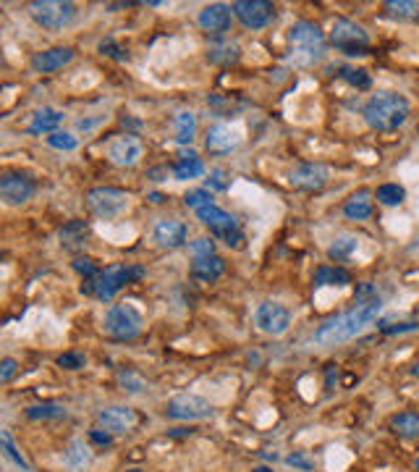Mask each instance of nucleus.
Segmentation results:
<instances>
[{
    "mask_svg": "<svg viewBox=\"0 0 419 472\" xmlns=\"http://www.w3.org/2000/svg\"><path fill=\"white\" fill-rule=\"evenodd\" d=\"M97 423L110 436H123L131 433L139 425V415L131 407H108L97 412Z\"/></svg>",
    "mask_w": 419,
    "mask_h": 472,
    "instance_id": "12",
    "label": "nucleus"
},
{
    "mask_svg": "<svg viewBox=\"0 0 419 472\" xmlns=\"http://www.w3.org/2000/svg\"><path fill=\"white\" fill-rule=\"evenodd\" d=\"M58 239H61V247H63V250L76 252V250H81V247L87 245L89 223L87 220H68V223L58 231Z\"/></svg>",
    "mask_w": 419,
    "mask_h": 472,
    "instance_id": "22",
    "label": "nucleus"
},
{
    "mask_svg": "<svg viewBox=\"0 0 419 472\" xmlns=\"http://www.w3.org/2000/svg\"><path fill=\"white\" fill-rule=\"evenodd\" d=\"M356 250H359V239H356L354 234H341V236H336L333 245L328 247V257L336 262H343V260H348Z\"/></svg>",
    "mask_w": 419,
    "mask_h": 472,
    "instance_id": "29",
    "label": "nucleus"
},
{
    "mask_svg": "<svg viewBox=\"0 0 419 472\" xmlns=\"http://www.w3.org/2000/svg\"><path fill=\"white\" fill-rule=\"evenodd\" d=\"M16 370H19L16 359H11V357L3 359V362H0V383H11V378L16 375Z\"/></svg>",
    "mask_w": 419,
    "mask_h": 472,
    "instance_id": "45",
    "label": "nucleus"
},
{
    "mask_svg": "<svg viewBox=\"0 0 419 472\" xmlns=\"http://www.w3.org/2000/svg\"><path fill=\"white\" fill-rule=\"evenodd\" d=\"M61 123H63V113L58 108H40L32 113L29 134H56Z\"/></svg>",
    "mask_w": 419,
    "mask_h": 472,
    "instance_id": "23",
    "label": "nucleus"
},
{
    "mask_svg": "<svg viewBox=\"0 0 419 472\" xmlns=\"http://www.w3.org/2000/svg\"><path fill=\"white\" fill-rule=\"evenodd\" d=\"M333 73L341 76V79H346V82L351 84V87H356V90H367V87L372 84L370 73L364 71V68H354V66H336Z\"/></svg>",
    "mask_w": 419,
    "mask_h": 472,
    "instance_id": "33",
    "label": "nucleus"
},
{
    "mask_svg": "<svg viewBox=\"0 0 419 472\" xmlns=\"http://www.w3.org/2000/svg\"><path fill=\"white\" fill-rule=\"evenodd\" d=\"M364 121L375 131H395L409 118V100L398 92H378L364 103Z\"/></svg>",
    "mask_w": 419,
    "mask_h": 472,
    "instance_id": "2",
    "label": "nucleus"
},
{
    "mask_svg": "<svg viewBox=\"0 0 419 472\" xmlns=\"http://www.w3.org/2000/svg\"><path fill=\"white\" fill-rule=\"evenodd\" d=\"M63 464L73 472L89 467V464H92V451H89L87 443H84L81 438H73L63 451Z\"/></svg>",
    "mask_w": 419,
    "mask_h": 472,
    "instance_id": "25",
    "label": "nucleus"
},
{
    "mask_svg": "<svg viewBox=\"0 0 419 472\" xmlns=\"http://www.w3.org/2000/svg\"><path fill=\"white\" fill-rule=\"evenodd\" d=\"M231 21H234V11L228 9V6H223V3H210V6H205V9L200 11V16H197V24H200L205 32L215 34V37L226 34L228 29H231Z\"/></svg>",
    "mask_w": 419,
    "mask_h": 472,
    "instance_id": "15",
    "label": "nucleus"
},
{
    "mask_svg": "<svg viewBox=\"0 0 419 472\" xmlns=\"http://www.w3.org/2000/svg\"><path fill=\"white\" fill-rule=\"evenodd\" d=\"M226 273V260L218 255H210V257H194L192 262V276L202 284H215L220 276Z\"/></svg>",
    "mask_w": 419,
    "mask_h": 472,
    "instance_id": "21",
    "label": "nucleus"
},
{
    "mask_svg": "<svg viewBox=\"0 0 419 472\" xmlns=\"http://www.w3.org/2000/svg\"><path fill=\"white\" fill-rule=\"evenodd\" d=\"M142 328H145V320L139 315V309L131 307V304H113L105 312V331L113 339L131 342L142 334Z\"/></svg>",
    "mask_w": 419,
    "mask_h": 472,
    "instance_id": "5",
    "label": "nucleus"
},
{
    "mask_svg": "<svg viewBox=\"0 0 419 472\" xmlns=\"http://www.w3.org/2000/svg\"><path fill=\"white\" fill-rule=\"evenodd\" d=\"M89 438L100 443V446H110L113 443V436L110 433H103V428H95V431H89Z\"/></svg>",
    "mask_w": 419,
    "mask_h": 472,
    "instance_id": "48",
    "label": "nucleus"
},
{
    "mask_svg": "<svg viewBox=\"0 0 419 472\" xmlns=\"http://www.w3.org/2000/svg\"><path fill=\"white\" fill-rule=\"evenodd\" d=\"M252 472H273V470H270V467H254Z\"/></svg>",
    "mask_w": 419,
    "mask_h": 472,
    "instance_id": "49",
    "label": "nucleus"
},
{
    "mask_svg": "<svg viewBox=\"0 0 419 472\" xmlns=\"http://www.w3.org/2000/svg\"><path fill=\"white\" fill-rule=\"evenodd\" d=\"M56 362H58V367H63V370H81V367L87 365V357H84L81 352H63Z\"/></svg>",
    "mask_w": 419,
    "mask_h": 472,
    "instance_id": "40",
    "label": "nucleus"
},
{
    "mask_svg": "<svg viewBox=\"0 0 419 472\" xmlns=\"http://www.w3.org/2000/svg\"><path fill=\"white\" fill-rule=\"evenodd\" d=\"M351 276L348 270L336 268V265H323L314 270V286H348Z\"/></svg>",
    "mask_w": 419,
    "mask_h": 472,
    "instance_id": "30",
    "label": "nucleus"
},
{
    "mask_svg": "<svg viewBox=\"0 0 419 472\" xmlns=\"http://www.w3.org/2000/svg\"><path fill=\"white\" fill-rule=\"evenodd\" d=\"M383 9H386L388 16L398 19V21H414V19H419V3H414V0H388Z\"/></svg>",
    "mask_w": 419,
    "mask_h": 472,
    "instance_id": "31",
    "label": "nucleus"
},
{
    "mask_svg": "<svg viewBox=\"0 0 419 472\" xmlns=\"http://www.w3.org/2000/svg\"><path fill=\"white\" fill-rule=\"evenodd\" d=\"M212 404H210L207 399H202V396H197V394H178V396H173V399L168 401V407H165V415L170 417V420H189V423H194V420H207V417H212Z\"/></svg>",
    "mask_w": 419,
    "mask_h": 472,
    "instance_id": "8",
    "label": "nucleus"
},
{
    "mask_svg": "<svg viewBox=\"0 0 419 472\" xmlns=\"http://www.w3.org/2000/svg\"><path fill=\"white\" fill-rule=\"evenodd\" d=\"M34 192H37V184L26 173H3V179H0V200L9 207H19V205L29 202Z\"/></svg>",
    "mask_w": 419,
    "mask_h": 472,
    "instance_id": "10",
    "label": "nucleus"
},
{
    "mask_svg": "<svg viewBox=\"0 0 419 472\" xmlns=\"http://www.w3.org/2000/svg\"><path fill=\"white\" fill-rule=\"evenodd\" d=\"M375 210V202H372V197L367 192H356L346 200L343 205V215L348 220H367Z\"/></svg>",
    "mask_w": 419,
    "mask_h": 472,
    "instance_id": "27",
    "label": "nucleus"
},
{
    "mask_svg": "<svg viewBox=\"0 0 419 472\" xmlns=\"http://www.w3.org/2000/svg\"><path fill=\"white\" fill-rule=\"evenodd\" d=\"M68 412H66V407H61V404H34V407L26 409V417L29 420H61V417H66Z\"/></svg>",
    "mask_w": 419,
    "mask_h": 472,
    "instance_id": "35",
    "label": "nucleus"
},
{
    "mask_svg": "<svg viewBox=\"0 0 419 472\" xmlns=\"http://www.w3.org/2000/svg\"><path fill=\"white\" fill-rule=\"evenodd\" d=\"M87 207L97 218H115L129 207V192L115 187H95L87 192Z\"/></svg>",
    "mask_w": 419,
    "mask_h": 472,
    "instance_id": "6",
    "label": "nucleus"
},
{
    "mask_svg": "<svg viewBox=\"0 0 419 472\" xmlns=\"http://www.w3.org/2000/svg\"><path fill=\"white\" fill-rule=\"evenodd\" d=\"M100 53H103V56H108V58H115V61H126V58H129V53L118 48L113 40H103V42H100Z\"/></svg>",
    "mask_w": 419,
    "mask_h": 472,
    "instance_id": "44",
    "label": "nucleus"
},
{
    "mask_svg": "<svg viewBox=\"0 0 419 472\" xmlns=\"http://www.w3.org/2000/svg\"><path fill=\"white\" fill-rule=\"evenodd\" d=\"M142 155H145V145H142V139L134 137V134L118 137L113 145L108 147V158H110V163L118 165V168H129V165H137Z\"/></svg>",
    "mask_w": 419,
    "mask_h": 472,
    "instance_id": "14",
    "label": "nucleus"
},
{
    "mask_svg": "<svg viewBox=\"0 0 419 472\" xmlns=\"http://www.w3.org/2000/svg\"><path fill=\"white\" fill-rule=\"evenodd\" d=\"M0 446H3V454H6V459H11V462L16 464L19 470L29 472V462H26L24 456H21V451L16 448V443H14V436H11V431H3L0 433Z\"/></svg>",
    "mask_w": 419,
    "mask_h": 472,
    "instance_id": "34",
    "label": "nucleus"
},
{
    "mask_svg": "<svg viewBox=\"0 0 419 472\" xmlns=\"http://www.w3.org/2000/svg\"><path fill=\"white\" fill-rule=\"evenodd\" d=\"M242 145V131L228 123H215L205 137V147L210 155H226Z\"/></svg>",
    "mask_w": 419,
    "mask_h": 472,
    "instance_id": "16",
    "label": "nucleus"
},
{
    "mask_svg": "<svg viewBox=\"0 0 419 472\" xmlns=\"http://www.w3.org/2000/svg\"><path fill=\"white\" fill-rule=\"evenodd\" d=\"M419 323H401V326H386V323H380V331L383 334H406V331H417Z\"/></svg>",
    "mask_w": 419,
    "mask_h": 472,
    "instance_id": "46",
    "label": "nucleus"
},
{
    "mask_svg": "<svg viewBox=\"0 0 419 472\" xmlns=\"http://www.w3.org/2000/svg\"><path fill=\"white\" fill-rule=\"evenodd\" d=\"M325 32L320 29V24L314 21H296V24L289 29V42L296 45V48H323Z\"/></svg>",
    "mask_w": 419,
    "mask_h": 472,
    "instance_id": "20",
    "label": "nucleus"
},
{
    "mask_svg": "<svg viewBox=\"0 0 419 472\" xmlns=\"http://www.w3.org/2000/svg\"><path fill=\"white\" fill-rule=\"evenodd\" d=\"M186 236H189V228H186V223H181V220H176V218L157 220V226L152 228L155 245L162 247V250H176V247H184Z\"/></svg>",
    "mask_w": 419,
    "mask_h": 472,
    "instance_id": "17",
    "label": "nucleus"
},
{
    "mask_svg": "<svg viewBox=\"0 0 419 472\" xmlns=\"http://www.w3.org/2000/svg\"><path fill=\"white\" fill-rule=\"evenodd\" d=\"M189 250H192L194 257H210V255H215V242L207 239V236H202V239H194Z\"/></svg>",
    "mask_w": 419,
    "mask_h": 472,
    "instance_id": "42",
    "label": "nucleus"
},
{
    "mask_svg": "<svg viewBox=\"0 0 419 472\" xmlns=\"http://www.w3.org/2000/svg\"><path fill=\"white\" fill-rule=\"evenodd\" d=\"M118 386H121L123 391H129V394H142V391H147V381L139 373H134V370H121V373H118Z\"/></svg>",
    "mask_w": 419,
    "mask_h": 472,
    "instance_id": "37",
    "label": "nucleus"
},
{
    "mask_svg": "<svg viewBox=\"0 0 419 472\" xmlns=\"http://www.w3.org/2000/svg\"><path fill=\"white\" fill-rule=\"evenodd\" d=\"M197 218L202 220V226H207L212 234L218 236V239L239 228V223H236L234 215H231V212H226V210H220L218 205H210V207H202V210H197Z\"/></svg>",
    "mask_w": 419,
    "mask_h": 472,
    "instance_id": "18",
    "label": "nucleus"
},
{
    "mask_svg": "<svg viewBox=\"0 0 419 472\" xmlns=\"http://www.w3.org/2000/svg\"><path fill=\"white\" fill-rule=\"evenodd\" d=\"M73 48H50V50H42L37 56L32 58V68L37 73H53V71H61L63 66H68L73 61Z\"/></svg>",
    "mask_w": 419,
    "mask_h": 472,
    "instance_id": "19",
    "label": "nucleus"
},
{
    "mask_svg": "<svg viewBox=\"0 0 419 472\" xmlns=\"http://www.w3.org/2000/svg\"><path fill=\"white\" fill-rule=\"evenodd\" d=\"M202 173H205V163H202V158L194 153V150L181 155V158L176 160V165H173V176H176V181L197 179V176H202Z\"/></svg>",
    "mask_w": 419,
    "mask_h": 472,
    "instance_id": "26",
    "label": "nucleus"
},
{
    "mask_svg": "<svg viewBox=\"0 0 419 472\" xmlns=\"http://www.w3.org/2000/svg\"><path fill=\"white\" fill-rule=\"evenodd\" d=\"M194 134H197V116L192 111H181L176 116V142L178 145H192Z\"/></svg>",
    "mask_w": 419,
    "mask_h": 472,
    "instance_id": "32",
    "label": "nucleus"
},
{
    "mask_svg": "<svg viewBox=\"0 0 419 472\" xmlns=\"http://www.w3.org/2000/svg\"><path fill=\"white\" fill-rule=\"evenodd\" d=\"M254 326L267 336H283L291 326V312L278 302H262L254 309Z\"/></svg>",
    "mask_w": 419,
    "mask_h": 472,
    "instance_id": "9",
    "label": "nucleus"
},
{
    "mask_svg": "<svg viewBox=\"0 0 419 472\" xmlns=\"http://www.w3.org/2000/svg\"><path fill=\"white\" fill-rule=\"evenodd\" d=\"M406 200V189L398 187V184H383L378 187V202L386 205V207H395Z\"/></svg>",
    "mask_w": 419,
    "mask_h": 472,
    "instance_id": "36",
    "label": "nucleus"
},
{
    "mask_svg": "<svg viewBox=\"0 0 419 472\" xmlns=\"http://www.w3.org/2000/svg\"><path fill=\"white\" fill-rule=\"evenodd\" d=\"M286 464L289 467H299V470H312L314 464L306 459V456H301V454H291V456H286Z\"/></svg>",
    "mask_w": 419,
    "mask_h": 472,
    "instance_id": "47",
    "label": "nucleus"
},
{
    "mask_svg": "<svg viewBox=\"0 0 419 472\" xmlns=\"http://www.w3.org/2000/svg\"><path fill=\"white\" fill-rule=\"evenodd\" d=\"M331 171L320 163H301L289 173V184L294 189H304V192H320L328 184Z\"/></svg>",
    "mask_w": 419,
    "mask_h": 472,
    "instance_id": "13",
    "label": "nucleus"
},
{
    "mask_svg": "<svg viewBox=\"0 0 419 472\" xmlns=\"http://www.w3.org/2000/svg\"><path fill=\"white\" fill-rule=\"evenodd\" d=\"M331 42L348 56H364V48L370 45V34L364 26L354 24L348 19H338L331 26Z\"/></svg>",
    "mask_w": 419,
    "mask_h": 472,
    "instance_id": "7",
    "label": "nucleus"
},
{
    "mask_svg": "<svg viewBox=\"0 0 419 472\" xmlns=\"http://www.w3.org/2000/svg\"><path fill=\"white\" fill-rule=\"evenodd\" d=\"M29 14L42 29L61 32L76 19V6L66 3V0H34V3H29Z\"/></svg>",
    "mask_w": 419,
    "mask_h": 472,
    "instance_id": "4",
    "label": "nucleus"
},
{
    "mask_svg": "<svg viewBox=\"0 0 419 472\" xmlns=\"http://www.w3.org/2000/svg\"><path fill=\"white\" fill-rule=\"evenodd\" d=\"M242 58V48L234 40H218L207 48V61L215 66H234Z\"/></svg>",
    "mask_w": 419,
    "mask_h": 472,
    "instance_id": "24",
    "label": "nucleus"
},
{
    "mask_svg": "<svg viewBox=\"0 0 419 472\" xmlns=\"http://www.w3.org/2000/svg\"><path fill=\"white\" fill-rule=\"evenodd\" d=\"M231 11L247 29H265L275 19V6L267 0H239L231 6Z\"/></svg>",
    "mask_w": 419,
    "mask_h": 472,
    "instance_id": "11",
    "label": "nucleus"
},
{
    "mask_svg": "<svg viewBox=\"0 0 419 472\" xmlns=\"http://www.w3.org/2000/svg\"><path fill=\"white\" fill-rule=\"evenodd\" d=\"M142 278H145V268H139V265H110V268L100 270L97 278L84 281L81 294H89V297H95L100 302H110L123 286L137 284Z\"/></svg>",
    "mask_w": 419,
    "mask_h": 472,
    "instance_id": "3",
    "label": "nucleus"
},
{
    "mask_svg": "<svg viewBox=\"0 0 419 472\" xmlns=\"http://www.w3.org/2000/svg\"><path fill=\"white\" fill-rule=\"evenodd\" d=\"M417 470H419V459H417Z\"/></svg>",
    "mask_w": 419,
    "mask_h": 472,
    "instance_id": "50",
    "label": "nucleus"
},
{
    "mask_svg": "<svg viewBox=\"0 0 419 472\" xmlns=\"http://www.w3.org/2000/svg\"><path fill=\"white\" fill-rule=\"evenodd\" d=\"M48 145L53 150H63V153H71L79 147V137H73L71 131H56V134H50L48 137Z\"/></svg>",
    "mask_w": 419,
    "mask_h": 472,
    "instance_id": "38",
    "label": "nucleus"
},
{
    "mask_svg": "<svg viewBox=\"0 0 419 472\" xmlns=\"http://www.w3.org/2000/svg\"><path fill=\"white\" fill-rule=\"evenodd\" d=\"M207 187H210V192H212V189H218V192H226V189L231 187V179H228V173L223 171V168H215V171H210Z\"/></svg>",
    "mask_w": 419,
    "mask_h": 472,
    "instance_id": "43",
    "label": "nucleus"
},
{
    "mask_svg": "<svg viewBox=\"0 0 419 472\" xmlns=\"http://www.w3.org/2000/svg\"><path fill=\"white\" fill-rule=\"evenodd\" d=\"M73 270H76L79 276H84V281H92V278L100 276V268H97V262L92 260V257H76V260H73Z\"/></svg>",
    "mask_w": 419,
    "mask_h": 472,
    "instance_id": "41",
    "label": "nucleus"
},
{
    "mask_svg": "<svg viewBox=\"0 0 419 472\" xmlns=\"http://www.w3.org/2000/svg\"><path fill=\"white\" fill-rule=\"evenodd\" d=\"M380 309H383V299L378 294L370 297V299H359L348 312H341L336 318L325 320L323 326L314 331L312 342L320 344V347H336V344L351 342L362 334L364 328L372 326V320L380 315Z\"/></svg>",
    "mask_w": 419,
    "mask_h": 472,
    "instance_id": "1",
    "label": "nucleus"
},
{
    "mask_svg": "<svg viewBox=\"0 0 419 472\" xmlns=\"http://www.w3.org/2000/svg\"><path fill=\"white\" fill-rule=\"evenodd\" d=\"M186 207H192V210H202V207H210L212 202V192L210 189H192V192H186L184 197Z\"/></svg>",
    "mask_w": 419,
    "mask_h": 472,
    "instance_id": "39",
    "label": "nucleus"
},
{
    "mask_svg": "<svg viewBox=\"0 0 419 472\" xmlns=\"http://www.w3.org/2000/svg\"><path fill=\"white\" fill-rule=\"evenodd\" d=\"M390 431L398 436V438L414 441L419 438V412H401L390 420Z\"/></svg>",
    "mask_w": 419,
    "mask_h": 472,
    "instance_id": "28",
    "label": "nucleus"
}]
</instances>
